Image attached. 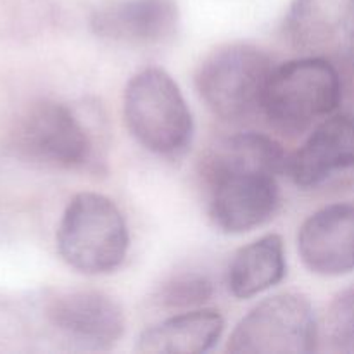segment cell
Here are the masks:
<instances>
[{
    "instance_id": "1",
    "label": "cell",
    "mask_w": 354,
    "mask_h": 354,
    "mask_svg": "<svg viewBox=\"0 0 354 354\" xmlns=\"http://www.w3.org/2000/svg\"><path fill=\"white\" fill-rule=\"evenodd\" d=\"M123 116L131 137L156 156L180 158L192 144V113L165 69L145 68L131 76L124 88Z\"/></svg>"
},
{
    "instance_id": "2",
    "label": "cell",
    "mask_w": 354,
    "mask_h": 354,
    "mask_svg": "<svg viewBox=\"0 0 354 354\" xmlns=\"http://www.w3.org/2000/svg\"><path fill=\"white\" fill-rule=\"evenodd\" d=\"M342 99L337 68L327 57L304 55L273 66L261 99L266 120L286 133H301L335 113Z\"/></svg>"
},
{
    "instance_id": "3",
    "label": "cell",
    "mask_w": 354,
    "mask_h": 354,
    "mask_svg": "<svg viewBox=\"0 0 354 354\" xmlns=\"http://www.w3.org/2000/svg\"><path fill=\"white\" fill-rule=\"evenodd\" d=\"M57 251L73 270L85 275H106L121 266L130 248L123 213L109 197L76 194L57 227Z\"/></svg>"
},
{
    "instance_id": "4",
    "label": "cell",
    "mask_w": 354,
    "mask_h": 354,
    "mask_svg": "<svg viewBox=\"0 0 354 354\" xmlns=\"http://www.w3.org/2000/svg\"><path fill=\"white\" fill-rule=\"evenodd\" d=\"M272 69V57L261 48L248 44L227 45L201 64L196 76L197 92L221 120H244L261 109Z\"/></svg>"
},
{
    "instance_id": "5",
    "label": "cell",
    "mask_w": 354,
    "mask_h": 354,
    "mask_svg": "<svg viewBox=\"0 0 354 354\" xmlns=\"http://www.w3.org/2000/svg\"><path fill=\"white\" fill-rule=\"evenodd\" d=\"M318 322L301 294L261 301L237 324L227 351L239 354H308L318 348Z\"/></svg>"
},
{
    "instance_id": "6",
    "label": "cell",
    "mask_w": 354,
    "mask_h": 354,
    "mask_svg": "<svg viewBox=\"0 0 354 354\" xmlns=\"http://www.w3.org/2000/svg\"><path fill=\"white\" fill-rule=\"evenodd\" d=\"M209 216L227 234H244L275 216L280 189L275 173L256 166H203Z\"/></svg>"
},
{
    "instance_id": "7",
    "label": "cell",
    "mask_w": 354,
    "mask_h": 354,
    "mask_svg": "<svg viewBox=\"0 0 354 354\" xmlns=\"http://www.w3.org/2000/svg\"><path fill=\"white\" fill-rule=\"evenodd\" d=\"M14 149L35 165L80 169L90 161L92 140L68 106L41 99L31 104L14 130Z\"/></svg>"
},
{
    "instance_id": "8",
    "label": "cell",
    "mask_w": 354,
    "mask_h": 354,
    "mask_svg": "<svg viewBox=\"0 0 354 354\" xmlns=\"http://www.w3.org/2000/svg\"><path fill=\"white\" fill-rule=\"evenodd\" d=\"M48 324L83 349H111L124 334L123 310L99 290H57L45 301Z\"/></svg>"
},
{
    "instance_id": "9",
    "label": "cell",
    "mask_w": 354,
    "mask_h": 354,
    "mask_svg": "<svg viewBox=\"0 0 354 354\" xmlns=\"http://www.w3.org/2000/svg\"><path fill=\"white\" fill-rule=\"evenodd\" d=\"M176 0H106L90 16L95 37L130 47H154L175 37Z\"/></svg>"
},
{
    "instance_id": "10",
    "label": "cell",
    "mask_w": 354,
    "mask_h": 354,
    "mask_svg": "<svg viewBox=\"0 0 354 354\" xmlns=\"http://www.w3.org/2000/svg\"><path fill=\"white\" fill-rule=\"evenodd\" d=\"M354 0H292L283 31L304 55H339L353 50Z\"/></svg>"
},
{
    "instance_id": "11",
    "label": "cell",
    "mask_w": 354,
    "mask_h": 354,
    "mask_svg": "<svg viewBox=\"0 0 354 354\" xmlns=\"http://www.w3.org/2000/svg\"><path fill=\"white\" fill-rule=\"evenodd\" d=\"M297 251L304 266L317 275L337 277L354 265V209L339 203L311 214L297 235Z\"/></svg>"
},
{
    "instance_id": "12",
    "label": "cell",
    "mask_w": 354,
    "mask_h": 354,
    "mask_svg": "<svg viewBox=\"0 0 354 354\" xmlns=\"http://www.w3.org/2000/svg\"><path fill=\"white\" fill-rule=\"evenodd\" d=\"M353 162L354 120L349 113H337L317 123L303 147L289 156L286 175L297 187L313 189L351 168Z\"/></svg>"
},
{
    "instance_id": "13",
    "label": "cell",
    "mask_w": 354,
    "mask_h": 354,
    "mask_svg": "<svg viewBox=\"0 0 354 354\" xmlns=\"http://www.w3.org/2000/svg\"><path fill=\"white\" fill-rule=\"evenodd\" d=\"M225 320L216 310H189L175 315L140 335L138 353L149 354H199L218 344Z\"/></svg>"
},
{
    "instance_id": "14",
    "label": "cell",
    "mask_w": 354,
    "mask_h": 354,
    "mask_svg": "<svg viewBox=\"0 0 354 354\" xmlns=\"http://www.w3.org/2000/svg\"><path fill=\"white\" fill-rule=\"evenodd\" d=\"M286 270L282 237L268 234L234 256L227 277L228 290L239 299H249L282 282Z\"/></svg>"
},
{
    "instance_id": "15",
    "label": "cell",
    "mask_w": 354,
    "mask_h": 354,
    "mask_svg": "<svg viewBox=\"0 0 354 354\" xmlns=\"http://www.w3.org/2000/svg\"><path fill=\"white\" fill-rule=\"evenodd\" d=\"M209 277L197 272L178 273L166 280L154 292L152 303L168 311H189L204 306L213 297Z\"/></svg>"
},
{
    "instance_id": "16",
    "label": "cell",
    "mask_w": 354,
    "mask_h": 354,
    "mask_svg": "<svg viewBox=\"0 0 354 354\" xmlns=\"http://www.w3.org/2000/svg\"><path fill=\"white\" fill-rule=\"evenodd\" d=\"M324 337L328 348L339 353H351L354 341V317H353V289L342 290L334 301L325 317L324 328L318 327V341Z\"/></svg>"
}]
</instances>
